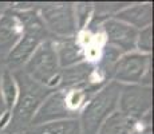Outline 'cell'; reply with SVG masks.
Returning <instances> with one entry per match:
<instances>
[{"label":"cell","mask_w":154,"mask_h":134,"mask_svg":"<svg viewBox=\"0 0 154 134\" xmlns=\"http://www.w3.org/2000/svg\"><path fill=\"white\" fill-rule=\"evenodd\" d=\"M0 93H2L5 110L11 115V111H12L17 97V85L14 73L5 67L0 68Z\"/></svg>","instance_id":"obj_14"},{"label":"cell","mask_w":154,"mask_h":134,"mask_svg":"<svg viewBox=\"0 0 154 134\" xmlns=\"http://www.w3.org/2000/svg\"><path fill=\"white\" fill-rule=\"evenodd\" d=\"M8 121H10V114L5 110L4 102H3V98H2V93H0V132L7 126Z\"/></svg>","instance_id":"obj_18"},{"label":"cell","mask_w":154,"mask_h":134,"mask_svg":"<svg viewBox=\"0 0 154 134\" xmlns=\"http://www.w3.org/2000/svg\"><path fill=\"white\" fill-rule=\"evenodd\" d=\"M97 74V66L94 61H85L75 66L62 68L59 74L56 89H69L81 86L90 80H95L94 75ZM102 80V79H100Z\"/></svg>","instance_id":"obj_11"},{"label":"cell","mask_w":154,"mask_h":134,"mask_svg":"<svg viewBox=\"0 0 154 134\" xmlns=\"http://www.w3.org/2000/svg\"><path fill=\"white\" fill-rule=\"evenodd\" d=\"M14 76L17 85L16 102L11 111L7 126L0 133L24 134L26 130L31 126L32 118L38 111L39 106L55 89L47 87L32 80L22 70L14 71Z\"/></svg>","instance_id":"obj_1"},{"label":"cell","mask_w":154,"mask_h":134,"mask_svg":"<svg viewBox=\"0 0 154 134\" xmlns=\"http://www.w3.org/2000/svg\"><path fill=\"white\" fill-rule=\"evenodd\" d=\"M36 11L42 19L44 27L56 38L76 36V20H75V3L70 2H46L36 3Z\"/></svg>","instance_id":"obj_3"},{"label":"cell","mask_w":154,"mask_h":134,"mask_svg":"<svg viewBox=\"0 0 154 134\" xmlns=\"http://www.w3.org/2000/svg\"><path fill=\"white\" fill-rule=\"evenodd\" d=\"M135 51L146 55H152L153 52V26L142 28L138 31L137 42H135Z\"/></svg>","instance_id":"obj_15"},{"label":"cell","mask_w":154,"mask_h":134,"mask_svg":"<svg viewBox=\"0 0 154 134\" xmlns=\"http://www.w3.org/2000/svg\"><path fill=\"white\" fill-rule=\"evenodd\" d=\"M22 32V23L10 7L0 16V58L3 61L16 44V42L19 40Z\"/></svg>","instance_id":"obj_10"},{"label":"cell","mask_w":154,"mask_h":134,"mask_svg":"<svg viewBox=\"0 0 154 134\" xmlns=\"http://www.w3.org/2000/svg\"><path fill=\"white\" fill-rule=\"evenodd\" d=\"M152 55L131 51L122 54L112 70L111 80L119 85L152 86Z\"/></svg>","instance_id":"obj_5"},{"label":"cell","mask_w":154,"mask_h":134,"mask_svg":"<svg viewBox=\"0 0 154 134\" xmlns=\"http://www.w3.org/2000/svg\"><path fill=\"white\" fill-rule=\"evenodd\" d=\"M0 134H7V133H0Z\"/></svg>","instance_id":"obj_21"},{"label":"cell","mask_w":154,"mask_h":134,"mask_svg":"<svg viewBox=\"0 0 154 134\" xmlns=\"http://www.w3.org/2000/svg\"><path fill=\"white\" fill-rule=\"evenodd\" d=\"M100 31L105 36V44L117 48L121 54H127L135 51L138 30L123 22L110 17L100 24Z\"/></svg>","instance_id":"obj_7"},{"label":"cell","mask_w":154,"mask_h":134,"mask_svg":"<svg viewBox=\"0 0 154 134\" xmlns=\"http://www.w3.org/2000/svg\"><path fill=\"white\" fill-rule=\"evenodd\" d=\"M11 4H12V3H7V2H0V16H2V15L4 14L5 11L8 10V8L11 7Z\"/></svg>","instance_id":"obj_19"},{"label":"cell","mask_w":154,"mask_h":134,"mask_svg":"<svg viewBox=\"0 0 154 134\" xmlns=\"http://www.w3.org/2000/svg\"><path fill=\"white\" fill-rule=\"evenodd\" d=\"M121 86L110 80L87 101L78 117L82 134H97L103 122L118 109Z\"/></svg>","instance_id":"obj_2"},{"label":"cell","mask_w":154,"mask_h":134,"mask_svg":"<svg viewBox=\"0 0 154 134\" xmlns=\"http://www.w3.org/2000/svg\"><path fill=\"white\" fill-rule=\"evenodd\" d=\"M135 122L137 121L131 120L121 111L115 110L102 123L97 134H131Z\"/></svg>","instance_id":"obj_13"},{"label":"cell","mask_w":154,"mask_h":134,"mask_svg":"<svg viewBox=\"0 0 154 134\" xmlns=\"http://www.w3.org/2000/svg\"><path fill=\"white\" fill-rule=\"evenodd\" d=\"M52 40L60 68H67L87 61V50L79 42L78 35L70 38H56Z\"/></svg>","instance_id":"obj_8"},{"label":"cell","mask_w":154,"mask_h":134,"mask_svg":"<svg viewBox=\"0 0 154 134\" xmlns=\"http://www.w3.org/2000/svg\"><path fill=\"white\" fill-rule=\"evenodd\" d=\"M131 134H153V113L135 122Z\"/></svg>","instance_id":"obj_17"},{"label":"cell","mask_w":154,"mask_h":134,"mask_svg":"<svg viewBox=\"0 0 154 134\" xmlns=\"http://www.w3.org/2000/svg\"><path fill=\"white\" fill-rule=\"evenodd\" d=\"M3 62H4V61H3V59H2V58H0V68H2V67H3Z\"/></svg>","instance_id":"obj_20"},{"label":"cell","mask_w":154,"mask_h":134,"mask_svg":"<svg viewBox=\"0 0 154 134\" xmlns=\"http://www.w3.org/2000/svg\"><path fill=\"white\" fill-rule=\"evenodd\" d=\"M118 111L134 121L153 113V87L143 85H122L118 97Z\"/></svg>","instance_id":"obj_6"},{"label":"cell","mask_w":154,"mask_h":134,"mask_svg":"<svg viewBox=\"0 0 154 134\" xmlns=\"http://www.w3.org/2000/svg\"><path fill=\"white\" fill-rule=\"evenodd\" d=\"M60 70L52 39L40 44L22 68L23 73L32 80L54 89L58 85Z\"/></svg>","instance_id":"obj_4"},{"label":"cell","mask_w":154,"mask_h":134,"mask_svg":"<svg viewBox=\"0 0 154 134\" xmlns=\"http://www.w3.org/2000/svg\"><path fill=\"white\" fill-rule=\"evenodd\" d=\"M114 19L131 26L135 30H142L153 23V3H129L114 15Z\"/></svg>","instance_id":"obj_9"},{"label":"cell","mask_w":154,"mask_h":134,"mask_svg":"<svg viewBox=\"0 0 154 134\" xmlns=\"http://www.w3.org/2000/svg\"><path fill=\"white\" fill-rule=\"evenodd\" d=\"M93 15V3H75V20L78 34L83 31Z\"/></svg>","instance_id":"obj_16"},{"label":"cell","mask_w":154,"mask_h":134,"mask_svg":"<svg viewBox=\"0 0 154 134\" xmlns=\"http://www.w3.org/2000/svg\"><path fill=\"white\" fill-rule=\"evenodd\" d=\"M24 134H82L79 120H60L29 126Z\"/></svg>","instance_id":"obj_12"}]
</instances>
